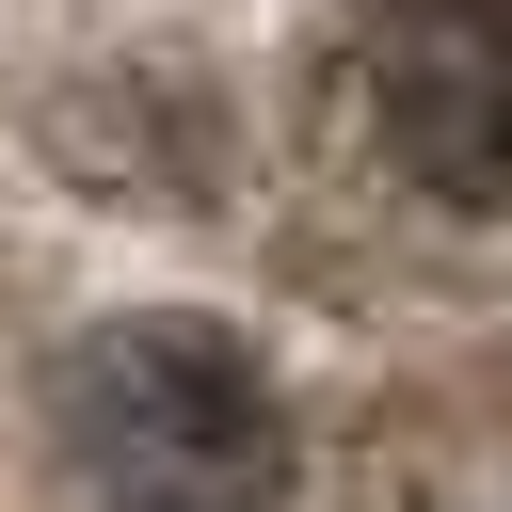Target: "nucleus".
Masks as SVG:
<instances>
[{"mask_svg":"<svg viewBox=\"0 0 512 512\" xmlns=\"http://www.w3.org/2000/svg\"><path fill=\"white\" fill-rule=\"evenodd\" d=\"M48 416H64L80 512H272L288 496V400L208 320H96Z\"/></svg>","mask_w":512,"mask_h":512,"instance_id":"nucleus-1","label":"nucleus"},{"mask_svg":"<svg viewBox=\"0 0 512 512\" xmlns=\"http://www.w3.org/2000/svg\"><path fill=\"white\" fill-rule=\"evenodd\" d=\"M336 128L384 192L512 224V0H368L336 48Z\"/></svg>","mask_w":512,"mask_h":512,"instance_id":"nucleus-2","label":"nucleus"}]
</instances>
